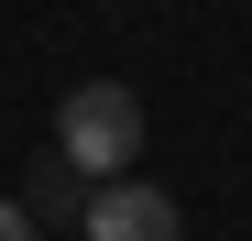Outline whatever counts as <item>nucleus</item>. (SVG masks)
Here are the masks:
<instances>
[{
	"label": "nucleus",
	"instance_id": "f257e3e1",
	"mask_svg": "<svg viewBox=\"0 0 252 241\" xmlns=\"http://www.w3.org/2000/svg\"><path fill=\"white\" fill-rule=\"evenodd\" d=\"M132 153H143V99L121 88V77L66 88V110H55V165H66V176L110 186V176H132Z\"/></svg>",
	"mask_w": 252,
	"mask_h": 241
},
{
	"label": "nucleus",
	"instance_id": "f03ea898",
	"mask_svg": "<svg viewBox=\"0 0 252 241\" xmlns=\"http://www.w3.org/2000/svg\"><path fill=\"white\" fill-rule=\"evenodd\" d=\"M77 230H88V241H176L187 219H176V197H164V186H143V176H110V186H88Z\"/></svg>",
	"mask_w": 252,
	"mask_h": 241
},
{
	"label": "nucleus",
	"instance_id": "7ed1b4c3",
	"mask_svg": "<svg viewBox=\"0 0 252 241\" xmlns=\"http://www.w3.org/2000/svg\"><path fill=\"white\" fill-rule=\"evenodd\" d=\"M0 241H33V209H22V197H0Z\"/></svg>",
	"mask_w": 252,
	"mask_h": 241
}]
</instances>
